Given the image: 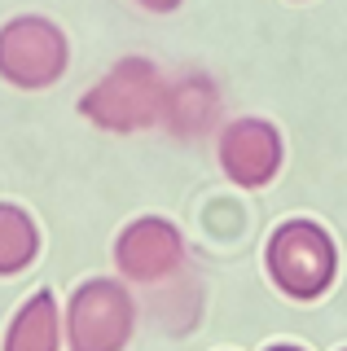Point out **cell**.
<instances>
[{"label": "cell", "mask_w": 347, "mask_h": 351, "mask_svg": "<svg viewBox=\"0 0 347 351\" xmlns=\"http://www.w3.org/2000/svg\"><path fill=\"white\" fill-rule=\"evenodd\" d=\"M167 80L149 58H119L80 97V114L101 132H145L167 114Z\"/></svg>", "instance_id": "6da1fadb"}, {"label": "cell", "mask_w": 347, "mask_h": 351, "mask_svg": "<svg viewBox=\"0 0 347 351\" xmlns=\"http://www.w3.org/2000/svg\"><path fill=\"white\" fill-rule=\"evenodd\" d=\"M264 272L286 299L317 303L339 277V246L317 219H286L264 246Z\"/></svg>", "instance_id": "7a4b0ae2"}, {"label": "cell", "mask_w": 347, "mask_h": 351, "mask_svg": "<svg viewBox=\"0 0 347 351\" xmlns=\"http://www.w3.org/2000/svg\"><path fill=\"white\" fill-rule=\"evenodd\" d=\"M62 334H67V351H128L136 334V303L128 281H80L62 307Z\"/></svg>", "instance_id": "3957f363"}, {"label": "cell", "mask_w": 347, "mask_h": 351, "mask_svg": "<svg viewBox=\"0 0 347 351\" xmlns=\"http://www.w3.org/2000/svg\"><path fill=\"white\" fill-rule=\"evenodd\" d=\"M71 66V40L45 14H18L0 27V80L23 88V93H45L67 75Z\"/></svg>", "instance_id": "277c9868"}, {"label": "cell", "mask_w": 347, "mask_h": 351, "mask_svg": "<svg viewBox=\"0 0 347 351\" xmlns=\"http://www.w3.org/2000/svg\"><path fill=\"white\" fill-rule=\"evenodd\" d=\"M215 158H220V171L229 176L237 189H264V184H273L281 176L286 141H281L277 123L246 114V119H233V123L220 128Z\"/></svg>", "instance_id": "5b68a950"}, {"label": "cell", "mask_w": 347, "mask_h": 351, "mask_svg": "<svg viewBox=\"0 0 347 351\" xmlns=\"http://www.w3.org/2000/svg\"><path fill=\"white\" fill-rule=\"evenodd\" d=\"M115 268L132 285H163L185 268V237L171 219L141 215L115 237Z\"/></svg>", "instance_id": "8992f818"}, {"label": "cell", "mask_w": 347, "mask_h": 351, "mask_svg": "<svg viewBox=\"0 0 347 351\" xmlns=\"http://www.w3.org/2000/svg\"><path fill=\"white\" fill-rule=\"evenodd\" d=\"M62 347H67V334H62V303H58L53 290H36L14 312L0 351H62Z\"/></svg>", "instance_id": "52a82bcc"}, {"label": "cell", "mask_w": 347, "mask_h": 351, "mask_svg": "<svg viewBox=\"0 0 347 351\" xmlns=\"http://www.w3.org/2000/svg\"><path fill=\"white\" fill-rule=\"evenodd\" d=\"M40 259V224L23 206L0 202V277H18Z\"/></svg>", "instance_id": "ba28073f"}, {"label": "cell", "mask_w": 347, "mask_h": 351, "mask_svg": "<svg viewBox=\"0 0 347 351\" xmlns=\"http://www.w3.org/2000/svg\"><path fill=\"white\" fill-rule=\"evenodd\" d=\"M215 110H220L215 84L189 75V80L167 88V114H163V123H171V132H202L215 119Z\"/></svg>", "instance_id": "9c48e42d"}, {"label": "cell", "mask_w": 347, "mask_h": 351, "mask_svg": "<svg viewBox=\"0 0 347 351\" xmlns=\"http://www.w3.org/2000/svg\"><path fill=\"white\" fill-rule=\"evenodd\" d=\"M136 5H141V9H149V14H176L185 0H136Z\"/></svg>", "instance_id": "30bf717a"}, {"label": "cell", "mask_w": 347, "mask_h": 351, "mask_svg": "<svg viewBox=\"0 0 347 351\" xmlns=\"http://www.w3.org/2000/svg\"><path fill=\"white\" fill-rule=\"evenodd\" d=\"M264 351H303V347H295V343H273V347H264Z\"/></svg>", "instance_id": "8fae6325"}, {"label": "cell", "mask_w": 347, "mask_h": 351, "mask_svg": "<svg viewBox=\"0 0 347 351\" xmlns=\"http://www.w3.org/2000/svg\"><path fill=\"white\" fill-rule=\"evenodd\" d=\"M343 351H347V347H343Z\"/></svg>", "instance_id": "7c38bea8"}]
</instances>
